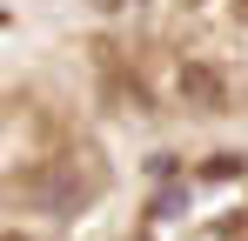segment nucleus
Returning a JSON list of instances; mask_svg holds the SVG:
<instances>
[{
  "instance_id": "nucleus-1",
  "label": "nucleus",
  "mask_w": 248,
  "mask_h": 241,
  "mask_svg": "<svg viewBox=\"0 0 248 241\" xmlns=\"http://www.w3.org/2000/svg\"><path fill=\"white\" fill-rule=\"evenodd\" d=\"M34 201H41L47 214H81L87 181H81V174H67V167H47L41 181H34Z\"/></svg>"
},
{
  "instance_id": "nucleus-2",
  "label": "nucleus",
  "mask_w": 248,
  "mask_h": 241,
  "mask_svg": "<svg viewBox=\"0 0 248 241\" xmlns=\"http://www.w3.org/2000/svg\"><path fill=\"white\" fill-rule=\"evenodd\" d=\"M181 94H188L195 107H228V80L215 74V67H188V74H181Z\"/></svg>"
},
{
  "instance_id": "nucleus-3",
  "label": "nucleus",
  "mask_w": 248,
  "mask_h": 241,
  "mask_svg": "<svg viewBox=\"0 0 248 241\" xmlns=\"http://www.w3.org/2000/svg\"><path fill=\"white\" fill-rule=\"evenodd\" d=\"M7 241H27V235H20V228H14V235H7Z\"/></svg>"
}]
</instances>
